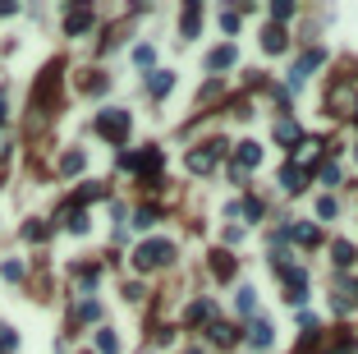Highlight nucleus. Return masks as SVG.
I'll return each mask as SVG.
<instances>
[{"label":"nucleus","instance_id":"nucleus-1","mask_svg":"<svg viewBox=\"0 0 358 354\" xmlns=\"http://www.w3.org/2000/svg\"><path fill=\"white\" fill-rule=\"evenodd\" d=\"M170 258H174L170 239H142L138 249H133V267H138V272H156V267H165Z\"/></svg>","mask_w":358,"mask_h":354},{"label":"nucleus","instance_id":"nucleus-2","mask_svg":"<svg viewBox=\"0 0 358 354\" xmlns=\"http://www.w3.org/2000/svg\"><path fill=\"white\" fill-rule=\"evenodd\" d=\"M129 129H133V120H129V111H119V106H110V111L97 115V133H101V138H110V143H124Z\"/></svg>","mask_w":358,"mask_h":354},{"label":"nucleus","instance_id":"nucleus-3","mask_svg":"<svg viewBox=\"0 0 358 354\" xmlns=\"http://www.w3.org/2000/svg\"><path fill=\"white\" fill-rule=\"evenodd\" d=\"M258 161H262V147H258V143H239V147H234V166H230L234 184H244V170H253Z\"/></svg>","mask_w":358,"mask_h":354},{"label":"nucleus","instance_id":"nucleus-4","mask_svg":"<svg viewBox=\"0 0 358 354\" xmlns=\"http://www.w3.org/2000/svg\"><path fill=\"white\" fill-rule=\"evenodd\" d=\"M281 276H285V299H290V304H304L308 299V272L304 267H285Z\"/></svg>","mask_w":358,"mask_h":354},{"label":"nucleus","instance_id":"nucleus-5","mask_svg":"<svg viewBox=\"0 0 358 354\" xmlns=\"http://www.w3.org/2000/svg\"><path fill=\"white\" fill-rule=\"evenodd\" d=\"M322 60H326V51H322V46H313V51H304V60H299V65L290 69V88H304V83H308V74H313V69L322 65Z\"/></svg>","mask_w":358,"mask_h":354},{"label":"nucleus","instance_id":"nucleus-6","mask_svg":"<svg viewBox=\"0 0 358 354\" xmlns=\"http://www.w3.org/2000/svg\"><path fill=\"white\" fill-rule=\"evenodd\" d=\"M221 152H225V143H207L202 152H188V170H193V175H207V170L221 161Z\"/></svg>","mask_w":358,"mask_h":354},{"label":"nucleus","instance_id":"nucleus-7","mask_svg":"<svg viewBox=\"0 0 358 354\" xmlns=\"http://www.w3.org/2000/svg\"><path fill=\"white\" fill-rule=\"evenodd\" d=\"M326 106H331V115H345L349 106H354V88H349L345 78H340L336 88H331V97H326Z\"/></svg>","mask_w":358,"mask_h":354},{"label":"nucleus","instance_id":"nucleus-8","mask_svg":"<svg viewBox=\"0 0 358 354\" xmlns=\"http://www.w3.org/2000/svg\"><path fill=\"white\" fill-rule=\"evenodd\" d=\"M234 60H239V46H234V42H225V46H216V51L207 56V69H211V74H221V69H230Z\"/></svg>","mask_w":358,"mask_h":354},{"label":"nucleus","instance_id":"nucleus-9","mask_svg":"<svg viewBox=\"0 0 358 354\" xmlns=\"http://www.w3.org/2000/svg\"><path fill=\"white\" fill-rule=\"evenodd\" d=\"M87 28H92V10H87V5H78V10L65 14V33H69V37H83Z\"/></svg>","mask_w":358,"mask_h":354},{"label":"nucleus","instance_id":"nucleus-10","mask_svg":"<svg viewBox=\"0 0 358 354\" xmlns=\"http://www.w3.org/2000/svg\"><path fill=\"white\" fill-rule=\"evenodd\" d=\"M304 184H308V170L290 161V166L281 170V189H285V193H304Z\"/></svg>","mask_w":358,"mask_h":354},{"label":"nucleus","instance_id":"nucleus-11","mask_svg":"<svg viewBox=\"0 0 358 354\" xmlns=\"http://www.w3.org/2000/svg\"><path fill=\"white\" fill-rule=\"evenodd\" d=\"M285 230H290V239H299V244H304V249H313V244L322 239V230H317L313 221H290Z\"/></svg>","mask_w":358,"mask_h":354},{"label":"nucleus","instance_id":"nucleus-12","mask_svg":"<svg viewBox=\"0 0 358 354\" xmlns=\"http://www.w3.org/2000/svg\"><path fill=\"white\" fill-rule=\"evenodd\" d=\"M197 28H202V5H197V0H188V5H184V19H179V33H184V37H197Z\"/></svg>","mask_w":358,"mask_h":354},{"label":"nucleus","instance_id":"nucleus-13","mask_svg":"<svg viewBox=\"0 0 358 354\" xmlns=\"http://www.w3.org/2000/svg\"><path fill=\"white\" fill-rule=\"evenodd\" d=\"M211 276H216V281L234 276V258H230V249H216V253H211Z\"/></svg>","mask_w":358,"mask_h":354},{"label":"nucleus","instance_id":"nucleus-14","mask_svg":"<svg viewBox=\"0 0 358 354\" xmlns=\"http://www.w3.org/2000/svg\"><path fill=\"white\" fill-rule=\"evenodd\" d=\"M170 88H174V74H170V69H152V74H147V92H152V97H165Z\"/></svg>","mask_w":358,"mask_h":354},{"label":"nucleus","instance_id":"nucleus-15","mask_svg":"<svg viewBox=\"0 0 358 354\" xmlns=\"http://www.w3.org/2000/svg\"><path fill=\"white\" fill-rule=\"evenodd\" d=\"M276 143H285V147H299V143H304V133H299V124H294V120H276Z\"/></svg>","mask_w":358,"mask_h":354},{"label":"nucleus","instance_id":"nucleus-16","mask_svg":"<svg viewBox=\"0 0 358 354\" xmlns=\"http://www.w3.org/2000/svg\"><path fill=\"white\" fill-rule=\"evenodd\" d=\"M248 341L258 345V350H267V345L276 341V332H271V322H262V318H258V322H253V327H248Z\"/></svg>","mask_w":358,"mask_h":354},{"label":"nucleus","instance_id":"nucleus-17","mask_svg":"<svg viewBox=\"0 0 358 354\" xmlns=\"http://www.w3.org/2000/svg\"><path fill=\"white\" fill-rule=\"evenodd\" d=\"M331 258H336V263H340V267H354V258H358V249H354V244H349V239H336V244H331Z\"/></svg>","mask_w":358,"mask_h":354},{"label":"nucleus","instance_id":"nucleus-18","mask_svg":"<svg viewBox=\"0 0 358 354\" xmlns=\"http://www.w3.org/2000/svg\"><path fill=\"white\" fill-rule=\"evenodd\" d=\"M216 318V304L211 299H197V304H188V322H211Z\"/></svg>","mask_w":358,"mask_h":354},{"label":"nucleus","instance_id":"nucleus-19","mask_svg":"<svg viewBox=\"0 0 358 354\" xmlns=\"http://www.w3.org/2000/svg\"><path fill=\"white\" fill-rule=\"evenodd\" d=\"M262 51H285V28H267V33H262Z\"/></svg>","mask_w":358,"mask_h":354},{"label":"nucleus","instance_id":"nucleus-20","mask_svg":"<svg viewBox=\"0 0 358 354\" xmlns=\"http://www.w3.org/2000/svg\"><path fill=\"white\" fill-rule=\"evenodd\" d=\"M207 336H211L216 345H234V327H225V322H211V327H207Z\"/></svg>","mask_w":358,"mask_h":354},{"label":"nucleus","instance_id":"nucleus-21","mask_svg":"<svg viewBox=\"0 0 358 354\" xmlns=\"http://www.w3.org/2000/svg\"><path fill=\"white\" fill-rule=\"evenodd\" d=\"M97 350L101 354H119V336L110 332V327H101V332H97Z\"/></svg>","mask_w":358,"mask_h":354},{"label":"nucleus","instance_id":"nucleus-22","mask_svg":"<svg viewBox=\"0 0 358 354\" xmlns=\"http://www.w3.org/2000/svg\"><path fill=\"white\" fill-rule=\"evenodd\" d=\"M83 166H87V156H83V152H65V156H60V170H65V175H78Z\"/></svg>","mask_w":358,"mask_h":354},{"label":"nucleus","instance_id":"nucleus-23","mask_svg":"<svg viewBox=\"0 0 358 354\" xmlns=\"http://www.w3.org/2000/svg\"><path fill=\"white\" fill-rule=\"evenodd\" d=\"M234 309L244 313V318H253V309H258V299H253V290H248V286H244V290L234 295Z\"/></svg>","mask_w":358,"mask_h":354},{"label":"nucleus","instance_id":"nucleus-24","mask_svg":"<svg viewBox=\"0 0 358 354\" xmlns=\"http://www.w3.org/2000/svg\"><path fill=\"white\" fill-rule=\"evenodd\" d=\"M152 60H156V51H152L147 42H142V46H133V65H138V69H152Z\"/></svg>","mask_w":358,"mask_h":354},{"label":"nucleus","instance_id":"nucleus-25","mask_svg":"<svg viewBox=\"0 0 358 354\" xmlns=\"http://www.w3.org/2000/svg\"><path fill=\"white\" fill-rule=\"evenodd\" d=\"M156 221H161V212H156V207H142L138 216H133V226H138V230H147V226H156Z\"/></svg>","mask_w":358,"mask_h":354},{"label":"nucleus","instance_id":"nucleus-26","mask_svg":"<svg viewBox=\"0 0 358 354\" xmlns=\"http://www.w3.org/2000/svg\"><path fill=\"white\" fill-rule=\"evenodd\" d=\"M97 318H101V304H97V299L78 304V322H97Z\"/></svg>","mask_w":358,"mask_h":354},{"label":"nucleus","instance_id":"nucleus-27","mask_svg":"<svg viewBox=\"0 0 358 354\" xmlns=\"http://www.w3.org/2000/svg\"><path fill=\"white\" fill-rule=\"evenodd\" d=\"M239 207H244V216H248V221H258V216H262V198H253V193H244V202H239Z\"/></svg>","mask_w":358,"mask_h":354},{"label":"nucleus","instance_id":"nucleus-28","mask_svg":"<svg viewBox=\"0 0 358 354\" xmlns=\"http://www.w3.org/2000/svg\"><path fill=\"white\" fill-rule=\"evenodd\" d=\"M290 14H294V5H290V0H276V5H271V19H276V28H281V23L290 19Z\"/></svg>","mask_w":358,"mask_h":354},{"label":"nucleus","instance_id":"nucleus-29","mask_svg":"<svg viewBox=\"0 0 358 354\" xmlns=\"http://www.w3.org/2000/svg\"><path fill=\"white\" fill-rule=\"evenodd\" d=\"M23 239L42 244V239H46V226H42V221H28V226H23Z\"/></svg>","mask_w":358,"mask_h":354},{"label":"nucleus","instance_id":"nucleus-30","mask_svg":"<svg viewBox=\"0 0 358 354\" xmlns=\"http://www.w3.org/2000/svg\"><path fill=\"white\" fill-rule=\"evenodd\" d=\"M239 23H244V14H234V10L221 14V28H225V33H239Z\"/></svg>","mask_w":358,"mask_h":354},{"label":"nucleus","instance_id":"nucleus-31","mask_svg":"<svg viewBox=\"0 0 358 354\" xmlns=\"http://www.w3.org/2000/svg\"><path fill=\"white\" fill-rule=\"evenodd\" d=\"M0 276H5V281H23V263H5V267H0Z\"/></svg>","mask_w":358,"mask_h":354},{"label":"nucleus","instance_id":"nucleus-32","mask_svg":"<svg viewBox=\"0 0 358 354\" xmlns=\"http://www.w3.org/2000/svg\"><path fill=\"white\" fill-rule=\"evenodd\" d=\"M317 216L331 221V216H336V198H317Z\"/></svg>","mask_w":358,"mask_h":354},{"label":"nucleus","instance_id":"nucleus-33","mask_svg":"<svg viewBox=\"0 0 358 354\" xmlns=\"http://www.w3.org/2000/svg\"><path fill=\"white\" fill-rule=\"evenodd\" d=\"M5 152H10V138H0V156H5Z\"/></svg>","mask_w":358,"mask_h":354}]
</instances>
